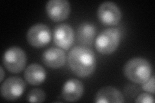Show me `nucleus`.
<instances>
[{
  "instance_id": "nucleus-13",
  "label": "nucleus",
  "mask_w": 155,
  "mask_h": 103,
  "mask_svg": "<svg viewBox=\"0 0 155 103\" xmlns=\"http://www.w3.org/2000/svg\"><path fill=\"white\" fill-rule=\"evenodd\" d=\"M26 81L32 85H40L46 79L47 73L41 65L32 63L28 65L24 72Z\"/></svg>"
},
{
  "instance_id": "nucleus-12",
  "label": "nucleus",
  "mask_w": 155,
  "mask_h": 103,
  "mask_svg": "<svg viewBox=\"0 0 155 103\" xmlns=\"http://www.w3.org/2000/svg\"><path fill=\"white\" fill-rule=\"evenodd\" d=\"M124 101V96L122 93L113 86L101 88L97 92L95 95V102L96 103H122Z\"/></svg>"
},
{
  "instance_id": "nucleus-6",
  "label": "nucleus",
  "mask_w": 155,
  "mask_h": 103,
  "mask_svg": "<svg viewBox=\"0 0 155 103\" xmlns=\"http://www.w3.org/2000/svg\"><path fill=\"white\" fill-rule=\"evenodd\" d=\"M100 21L106 26H114L122 19V12L113 2H105L100 4L97 11Z\"/></svg>"
},
{
  "instance_id": "nucleus-4",
  "label": "nucleus",
  "mask_w": 155,
  "mask_h": 103,
  "mask_svg": "<svg viewBox=\"0 0 155 103\" xmlns=\"http://www.w3.org/2000/svg\"><path fill=\"white\" fill-rule=\"evenodd\" d=\"M27 55L23 49L18 47H12L5 52L3 63L7 69L12 73L21 72L27 64Z\"/></svg>"
},
{
  "instance_id": "nucleus-9",
  "label": "nucleus",
  "mask_w": 155,
  "mask_h": 103,
  "mask_svg": "<svg viewBox=\"0 0 155 103\" xmlns=\"http://www.w3.org/2000/svg\"><path fill=\"white\" fill-rule=\"evenodd\" d=\"M46 12L53 21H64L69 16L71 4L67 0H50L46 4Z\"/></svg>"
},
{
  "instance_id": "nucleus-18",
  "label": "nucleus",
  "mask_w": 155,
  "mask_h": 103,
  "mask_svg": "<svg viewBox=\"0 0 155 103\" xmlns=\"http://www.w3.org/2000/svg\"><path fill=\"white\" fill-rule=\"evenodd\" d=\"M0 68H1V79H0V81H1V82H2L3 80V79H4L5 73H4L3 68V67H2V66H0Z\"/></svg>"
},
{
  "instance_id": "nucleus-7",
  "label": "nucleus",
  "mask_w": 155,
  "mask_h": 103,
  "mask_svg": "<svg viewBox=\"0 0 155 103\" xmlns=\"http://www.w3.org/2000/svg\"><path fill=\"white\" fill-rule=\"evenodd\" d=\"M25 88V82L21 78L10 77L2 84L1 94L4 99L14 101L23 94Z\"/></svg>"
},
{
  "instance_id": "nucleus-15",
  "label": "nucleus",
  "mask_w": 155,
  "mask_h": 103,
  "mask_svg": "<svg viewBox=\"0 0 155 103\" xmlns=\"http://www.w3.org/2000/svg\"><path fill=\"white\" fill-rule=\"evenodd\" d=\"M46 99L45 92L40 88H34L27 96V100L31 102H43Z\"/></svg>"
},
{
  "instance_id": "nucleus-11",
  "label": "nucleus",
  "mask_w": 155,
  "mask_h": 103,
  "mask_svg": "<svg viewBox=\"0 0 155 103\" xmlns=\"http://www.w3.org/2000/svg\"><path fill=\"white\" fill-rule=\"evenodd\" d=\"M42 60L46 66L52 68H60L67 61L65 52L61 48L51 47L43 52Z\"/></svg>"
},
{
  "instance_id": "nucleus-5",
  "label": "nucleus",
  "mask_w": 155,
  "mask_h": 103,
  "mask_svg": "<svg viewBox=\"0 0 155 103\" xmlns=\"http://www.w3.org/2000/svg\"><path fill=\"white\" fill-rule=\"evenodd\" d=\"M51 31L47 24L37 23L28 29L27 40L31 46L35 48H42L51 40Z\"/></svg>"
},
{
  "instance_id": "nucleus-8",
  "label": "nucleus",
  "mask_w": 155,
  "mask_h": 103,
  "mask_svg": "<svg viewBox=\"0 0 155 103\" xmlns=\"http://www.w3.org/2000/svg\"><path fill=\"white\" fill-rule=\"evenodd\" d=\"M53 39L58 47L63 50H68L74 43V32L73 28L67 23L58 24L54 29Z\"/></svg>"
},
{
  "instance_id": "nucleus-1",
  "label": "nucleus",
  "mask_w": 155,
  "mask_h": 103,
  "mask_svg": "<svg viewBox=\"0 0 155 103\" xmlns=\"http://www.w3.org/2000/svg\"><path fill=\"white\" fill-rule=\"evenodd\" d=\"M67 59L71 70L78 77H89L95 71V53L88 47L77 45L73 47L68 53Z\"/></svg>"
},
{
  "instance_id": "nucleus-2",
  "label": "nucleus",
  "mask_w": 155,
  "mask_h": 103,
  "mask_svg": "<svg viewBox=\"0 0 155 103\" xmlns=\"http://www.w3.org/2000/svg\"><path fill=\"white\" fill-rule=\"evenodd\" d=\"M124 73L132 82L142 84L147 81L152 73V66L142 57H134L125 64Z\"/></svg>"
},
{
  "instance_id": "nucleus-14",
  "label": "nucleus",
  "mask_w": 155,
  "mask_h": 103,
  "mask_svg": "<svg viewBox=\"0 0 155 103\" xmlns=\"http://www.w3.org/2000/svg\"><path fill=\"white\" fill-rule=\"evenodd\" d=\"M96 33L94 24L90 22L81 23L77 28V40L80 45L88 47L93 45Z\"/></svg>"
},
{
  "instance_id": "nucleus-17",
  "label": "nucleus",
  "mask_w": 155,
  "mask_h": 103,
  "mask_svg": "<svg viewBox=\"0 0 155 103\" xmlns=\"http://www.w3.org/2000/svg\"><path fill=\"white\" fill-rule=\"evenodd\" d=\"M135 102L142 103H154V97L150 94H147V93H142V94H140L137 97Z\"/></svg>"
},
{
  "instance_id": "nucleus-3",
  "label": "nucleus",
  "mask_w": 155,
  "mask_h": 103,
  "mask_svg": "<svg viewBox=\"0 0 155 103\" xmlns=\"http://www.w3.org/2000/svg\"><path fill=\"white\" fill-rule=\"evenodd\" d=\"M121 33L118 28L111 27L101 31L95 41L96 50L102 54H110L118 48Z\"/></svg>"
},
{
  "instance_id": "nucleus-16",
  "label": "nucleus",
  "mask_w": 155,
  "mask_h": 103,
  "mask_svg": "<svg viewBox=\"0 0 155 103\" xmlns=\"http://www.w3.org/2000/svg\"><path fill=\"white\" fill-rule=\"evenodd\" d=\"M142 89L147 93L154 94V76L153 75L149 79L142 83Z\"/></svg>"
},
{
  "instance_id": "nucleus-10",
  "label": "nucleus",
  "mask_w": 155,
  "mask_h": 103,
  "mask_svg": "<svg viewBox=\"0 0 155 103\" xmlns=\"http://www.w3.org/2000/svg\"><path fill=\"white\" fill-rule=\"evenodd\" d=\"M84 92L83 82L77 79H71L67 81L63 86L61 95L66 101L75 102L80 99Z\"/></svg>"
}]
</instances>
